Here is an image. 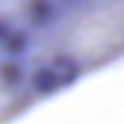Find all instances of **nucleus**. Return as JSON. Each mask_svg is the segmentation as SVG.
Masks as SVG:
<instances>
[{
    "mask_svg": "<svg viewBox=\"0 0 124 124\" xmlns=\"http://www.w3.org/2000/svg\"><path fill=\"white\" fill-rule=\"evenodd\" d=\"M51 87L17 48L0 45V124L20 118Z\"/></svg>",
    "mask_w": 124,
    "mask_h": 124,
    "instance_id": "f257e3e1",
    "label": "nucleus"
}]
</instances>
